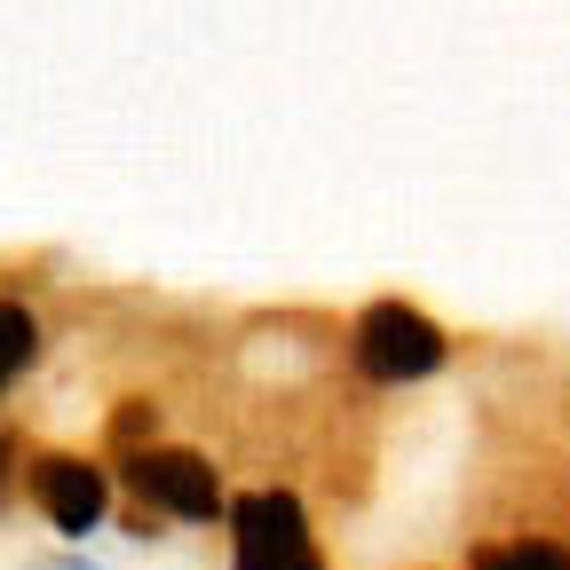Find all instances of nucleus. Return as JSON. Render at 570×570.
Returning <instances> with one entry per match:
<instances>
[{"mask_svg":"<svg viewBox=\"0 0 570 570\" xmlns=\"http://www.w3.org/2000/svg\"><path fill=\"white\" fill-rule=\"evenodd\" d=\"M444 325L436 317H420L412 302H373L365 317H356V365H365L373 381H428L444 365Z\"/></svg>","mask_w":570,"mask_h":570,"instance_id":"1","label":"nucleus"},{"mask_svg":"<svg viewBox=\"0 0 570 570\" xmlns=\"http://www.w3.org/2000/svg\"><path fill=\"white\" fill-rule=\"evenodd\" d=\"M230 547L238 570H325L302 523V499L294 491H246L230 499Z\"/></svg>","mask_w":570,"mask_h":570,"instance_id":"2","label":"nucleus"},{"mask_svg":"<svg viewBox=\"0 0 570 570\" xmlns=\"http://www.w3.org/2000/svg\"><path fill=\"white\" fill-rule=\"evenodd\" d=\"M127 491L142 499V508H167V515H183V523H214L223 515V483H214V468L198 460V452H175V444H159V452H127Z\"/></svg>","mask_w":570,"mask_h":570,"instance_id":"3","label":"nucleus"},{"mask_svg":"<svg viewBox=\"0 0 570 570\" xmlns=\"http://www.w3.org/2000/svg\"><path fill=\"white\" fill-rule=\"evenodd\" d=\"M32 499H40V515L56 523V531H96L104 523V508H111V483H104V468L96 460H71V452H40L32 460Z\"/></svg>","mask_w":570,"mask_h":570,"instance_id":"4","label":"nucleus"},{"mask_svg":"<svg viewBox=\"0 0 570 570\" xmlns=\"http://www.w3.org/2000/svg\"><path fill=\"white\" fill-rule=\"evenodd\" d=\"M475 570H570V547H554V539H491V547H475Z\"/></svg>","mask_w":570,"mask_h":570,"instance_id":"5","label":"nucleus"},{"mask_svg":"<svg viewBox=\"0 0 570 570\" xmlns=\"http://www.w3.org/2000/svg\"><path fill=\"white\" fill-rule=\"evenodd\" d=\"M32 348H40V325H32V309L0 302V381H9V373H24V365H32Z\"/></svg>","mask_w":570,"mask_h":570,"instance_id":"6","label":"nucleus"},{"mask_svg":"<svg viewBox=\"0 0 570 570\" xmlns=\"http://www.w3.org/2000/svg\"><path fill=\"white\" fill-rule=\"evenodd\" d=\"M135 436H151V404H142V396L111 412V444H135ZM135 452H142V444H135Z\"/></svg>","mask_w":570,"mask_h":570,"instance_id":"7","label":"nucleus"},{"mask_svg":"<svg viewBox=\"0 0 570 570\" xmlns=\"http://www.w3.org/2000/svg\"><path fill=\"white\" fill-rule=\"evenodd\" d=\"M9 468H17V444H0V475H9Z\"/></svg>","mask_w":570,"mask_h":570,"instance_id":"8","label":"nucleus"}]
</instances>
